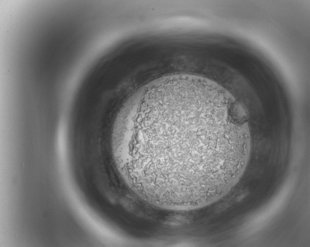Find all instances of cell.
<instances>
[{
  "label": "cell",
  "instance_id": "1",
  "mask_svg": "<svg viewBox=\"0 0 310 247\" xmlns=\"http://www.w3.org/2000/svg\"><path fill=\"white\" fill-rule=\"evenodd\" d=\"M122 176L159 208H200L226 196L248 162V117L226 93L192 79L159 81L137 92L115 128Z\"/></svg>",
  "mask_w": 310,
  "mask_h": 247
}]
</instances>
